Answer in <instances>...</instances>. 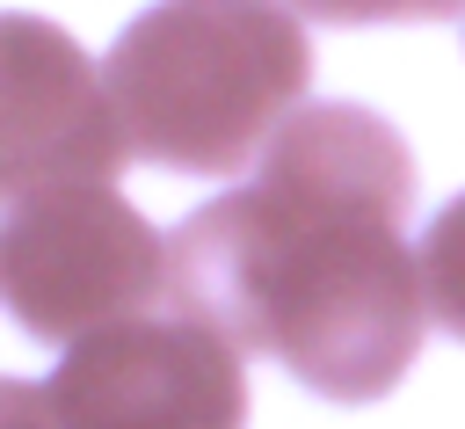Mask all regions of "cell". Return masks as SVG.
I'll use <instances>...</instances> for the list:
<instances>
[{"label": "cell", "instance_id": "cell-1", "mask_svg": "<svg viewBox=\"0 0 465 429\" xmlns=\"http://www.w3.org/2000/svg\"><path fill=\"white\" fill-rule=\"evenodd\" d=\"M414 167L392 124L312 102L276 124L262 175L167 240V276L218 334L283 356L334 400L385 393L421 334V262L400 240Z\"/></svg>", "mask_w": 465, "mask_h": 429}, {"label": "cell", "instance_id": "cell-2", "mask_svg": "<svg viewBox=\"0 0 465 429\" xmlns=\"http://www.w3.org/2000/svg\"><path fill=\"white\" fill-rule=\"evenodd\" d=\"M305 80V29L269 0H160L102 65L124 145L182 175H232L254 160Z\"/></svg>", "mask_w": 465, "mask_h": 429}, {"label": "cell", "instance_id": "cell-3", "mask_svg": "<svg viewBox=\"0 0 465 429\" xmlns=\"http://www.w3.org/2000/svg\"><path fill=\"white\" fill-rule=\"evenodd\" d=\"M167 247L109 182H58L15 204L0 233V291L44 342L131 320L167 291Z\"/></svg>", "mask_w": 465, "mask_h": 429}, {"label": "cell", "instance_id": "cell-4", "mask_svg": "<svg viewBox=\"0 0 465 429\" xmlns=\"http://www.w3.org/2000/svg\"><path fill=\"white\" fill-rule=\"evenodd\" d=\"M124 124L87 51L44 15H0V204L58 182H109Z\"/></svg>", "mask_w": 465, "mask_h": 429}, {"label": "cell", "instance_id": "cell-5", "mask_svg": "<svg viewBox=\"0 0 465 429\" xmlns=\"http://www.w3.org/2000/svg\"><path fill=\"white\" fill-rule=\"evenodd\" d=\"M421 298L450 334H465V196L421 240Z\"/></svg>", "mask_w": 465, "mask_h": 429}, {"label": "cell", "instance_id": "cell-6", "mask_svg": "<svg viewBox=\"0 0 465 429\" xmlns=\"http://www.w3.org/2000/svg\"><path fill=\"white\" fill-rule=\"evenodd\" d=\"M291 7L320 22H443L465 0H291Z\"/></svg>", "mask_w": 465, "mask_h": 429}]
</instances>
